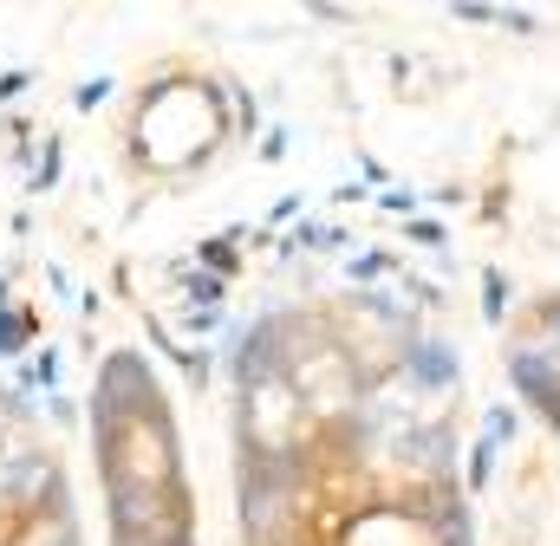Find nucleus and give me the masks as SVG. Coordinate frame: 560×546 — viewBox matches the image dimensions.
I'll list each match as a JSON object with an SVG mask.
<instances>
[]
</instances>
